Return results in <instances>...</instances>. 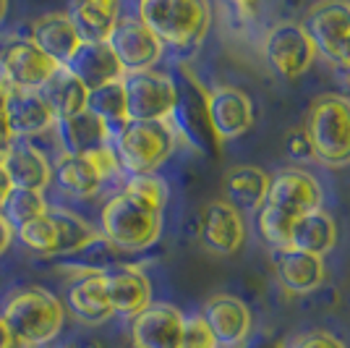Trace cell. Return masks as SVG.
Listing matches in <instances>:
<instances>
[{
	"label": "cell",
	"instance_id": "603a6c76",
	"mask_svg": "<svg viewBox=\"0 0 350 348\" xmlns=\"http://www.w3.org/2000/svg\"><path fill=\"white\" fill-rule=\"evenodd\" d=\"M81 45H103L110 40L120 18V5L116 0H84L73 3L66 11Z\"/></svg>",
	"mask_w": 350,
	"mask_h": 348
},
{
	"label": "cell",
	"instance_id": "4dcf8cb0",
	"mask_svg": "<svg viewBox=\"0 0 350 348\" xmlns=\"http://www.w3.org/2000/svg\"><path fill=\"white\" fill-rule=\"evenodd\" d=\"M50 210L44 191H27V189H14L8 194L5 204L0 207V215L5 218V223L18 231L24 225H29L31 220L42 218L44 212Z\"/></svg>",
	"mask_w": 350,
	"mask_h": 348
},
{
	"label": "cell",
	"instance_id": "60d3db41",
	"mask_svg": "<svg viewBox=\"0 0 350 348\" xmlns=\"http://www.w3.org/2000/svg\"><path fill=\"white\" fill-rule=\"evenodd\" d=\"M5 14H8V3H5V0H0V24L5 21Z\"/></svg>",
	"mask_w": 350,
	"mask_h": 348
},
{
	"label": "cell",
	"instance_id": "7402d4cb",
	"mask_svg": "<svg viewBox=\"0 0 350 348\" xmlns=\"http://www.w3.org/2000/svg\"><path fill=\"white\" fill-rule=\"evenodd\" d=\"M66 69H68L89 92L105 87V84H113V82H120V79L126 76L107 42L81 45V47L76 50V55L66 63Z\"/></svg>",
	"mask_w": 350,
	"mask_h": 348
},
{
	"label": "cell",
	"instance_id": "6da1fadb",
	"mask_svg": "<svg viewBox=\"0 0 350 348\" xmlns=\"http://www.w3.org/2000/svg\"><path fill=\"white\" fill-rule=\"evenodd\" d=\"M0 317L21 348H44L63 330L66 309L55 293L42 286H27L11 290Z\"/></svg>",
	"mask_w": 350,
	"mask_h": 348
},
{
	"label": "cell",
	"instance_id": "d590c367",
	"mask_svg": "<svg viewBox=\"0 0 350 348\" xmlns=\"http://www.w3.org/2000/svg\"><path fill=\"white\" fill-rule=\"evenodd\" d=\"M288 149H291L293 158H311V147H308V139L304 129H295L291 131V136H288Z\"/></svg>",
	"mask_w": 350,
	"mask_h": 348
},
{
	"label": "cell",
	"instance_id": "277c9868",
	"mask_svg": "<svg viewBox=\"0 0 350 348\" xmlns=\"http://www.w3.org/2000/svg\"><path fill=\"white\" fill-rule=\"evenodd\" d=\"M136 16L162 45L178 50L202 45L212 24V8L204 0H142Z\"/></svg>",
	"mask_w": 350,
	"mask_h": 348
},
{
	"label": "cell",
	"instance_id": "8fae6325",
	"mask_svg": "<svg viewBox=\"0 0 350 348\" xmlns=\"http://www.w3.org/2000/svg\"><path fill=\"white\" fill-rule=\"evenodd\" d=\"M107 45L123 73L152 71L165 55V45L146 29V24L139 16H120Z\"/></svg>",
	"mask_w": 350,
	"mask_h": 348
},
{
	"label": "cell",
	"instance_id": "ba28073f",
	"mask_svg": "<svg viewBox=\"0 0 350 348\" xmlns=\"http://www.w3.org/2000/svg\"><path fill=\"white\" fill-rule=\"evenodd\" d=\"M262 53L267 66L282 79H295V76L306 73L311 69V63L317 60V50L306 37L301 21L275 24L264 34Z\"/></svg>",
	"mask_w": 350,
	"mask_h": 348
},
{
	"label": "cell",
	"instance_id": "9c48e42d",
	"mask_svg": "<svg viewBox=\"0 0 350 348\" xmlns=\"http://www.w3.org/2000/svg\"><path fill=\"white\" fill-rule=\"evenodd\" d=\"M58 69V63L47 58L31 40H16L0 50V84L5 89L40 92Z\"/></svg>",
	"mask_w": 350,
	"mask_h": 348
},
{
	"label": "cell",
	"instance_id": "484cf974",
	"mask_svg": "<svg viewBox=\"0 0 350 348\" xmlns=\"http://www.w3.org/2000/svg\"><path fill=\"white\" fill-rule=\"evenodd\" d=\"M50 218L55 225V254L53 257H68L89 249L92 244L103 241L100 228H94L89 220L76 215L63 207H50Z\"/></svg>",
	"mask_w": 350,
	"mask_h": 348
},
{
	"label": "cell",
	"instance_id": "74e56055",
	"mask_svg": "<svg viewBox=\"0 0 350 348\" xmlns=\"http://www.w3.org/2000/svg\"><path fill=\"white\" fill-rule=\"evenodd\" d=\"M0 348H21L14 340V335H11V330H8V325L3 322V317H0Z\"/></svg>",
	"mask_w": 350,
	"mask_h": 348
},
{
	"label": "cell",
	"instance_id": "3957f363",
	"mask_svg": "<svg viewBox=\"0 0 350 348\" xmlns=\"http://www.w3.org/2000/svg\"><path fill=\"white\" fill-rule=\"evenodd\" d=\"M100 233L118 251H144L162 233V210L131 191H118L100 212Z\"/></svg>",
	"mask_w": 350,
	"mask_h": 348
},
{
	"label": "cell",
	"instance_id": "5b68a950",
	"mask_svg": "<svg viewBox=\"0 0 350 348\" xmlns=\"http://www.w3.org/2000/svg\"><path fill=\"white\" fill-rule=\"evenodd\" d=\"M304 134L311 147V158L327 168L350 165V97L321 95L308 108Z\"/></svg>",
	"mask_w": 350,
	"mask_h": 348
},
{
	"label": "cell",
	"instance_id": "7a4b0ae2",
	"mask_svg": "<svg viewBox=\"0 0 350 348\" xmlns=\"http://www.w3.org/2000/svg\"><path fill=\"white\" fill-rule=\"evenodd\" d=\"M110 147L126 175H154L178 147L173 121H126L113 129Z\"/></svg>",
	"mask_w": 350,
	"mask_h": 348
},
{
	"label": "cell",
	"instance_id": "f1b7e54d",
	"mask_svg": "<svg viewBox=\"0 0 350 348\" xmlns=\"http://www.w3.org/2000/svg\"><path fill=\"white\" fill-rule=\"evenodd\" d=\"M267 189H269V178L256 165H238L225 175V194H228L225 202L233 204L238 212L262 210Z\"/></svg>",
	"mask_w": 350,
	"mask_h": 348
},
{
	"label": "cell",
	"instance_id": "d6a6232c",
	"mask_svg": "<svg viewBox=\"0 0 350 348\" xmlns=\"http://www.w3.org/2000/svg\"><path fill=\"white\" fill-rule=\"evenodd\" d=\"M123 189L136 194V197H142L144 202L154 204V207H160V210H165V204H167V184H165L157 173L154 175H126Z\"/></svg>",
	"mask_w": 350,
	"mask_h": 348
},
{
	"label": "cell",
	"instance_id": "44dd1931",
	"mask_svg": "<svg viewBox=\"0 0 350 348\" xmlns=\"http://www.w3.org/2000/svg\"><path fill=\"white\" fill-rule=\"evenodd\" d=\"M29 40L58 66H66L76 55V50L81 47V40H79V34L73 29L71 18L66 11H53V14L40 16L31 24Z\"/></svg>",
	"mask_w": 350,
	"mask_h": 348
},
{
	"label": "cell",
	"instance_id": "f35d334b",
	"mask_svg": "<svg viewBox=\"0 0 350 348\" xmlns=\"http://www.w3.org/2000/svg\"><path fill=\"white\" fill-rule=\"evenodd\" d=\"M14 191V186H11V181H8V175H5V171H3V165H0V207L5 204V199H8V194Z\"/></svg>",
	"mask_w": 350,
	"mask_h": 348
},
{
	"label": "cell",
	"instance_id": "d6986e66",
	"mask_svg": "<svg viewBox=\"0 0 350 348\" xmlns=\"http://www.w3.org/2000/svg\"><path fill=\"white\" fill-rule=\"evenodd\" d=\"M272 264H275V275L280 286L293 293V296H304L317 290L324 283V260L298 251V249H275L272 251Z\"/></svg>",
	"mask_w": 350,
	"mask_h": 348
},
{
	"label": "cell",
	"instance_id": "5bb4252c",
	"mask_svg": "<svg viewBox=\"0 0 350 348\" xmlns=\"http://www.w3.org/2000/svg\"><path fill=\"white\" fill-rule=\"evenodd\" d=\"M0 165L14 189L44 191L53 184V162L42 147L31 145L29 139H11L0 155Z\"/></svg>",
	"mask_w": 350,
	"mask_h": 348
},
{
	"label": "cell",
	"instance_id": "ffe728a7",
	"mask_svg": "<svg viewBox=\"0 0 350 348\" xmlns=\"http://www.w3.org/2000/svg\"><path fill=\"white\" fill-rule=\"evenodd\" d=\"M105 288L113 314L136 317L152 304V283L142 270L120 267V270H105Z\"/></svg>",
	"mask_w": 350,
	"mask_h": 348
},
{
	"label": "cell",
	"instance_id": "7c38bea8",
	"mask_svg": "<svg viewBox=\"0 0 350 348\" xmlns=\"http://www.w3.org/2000/svg\"><path fill=\"white\" fill-rule=\"evenodd\" d=\"M321 202H324V194H321L319 181L301 168H291V171L275 175L269 181L267 199H264L267 207H275L278 212L288 215L291 220L321 210Z\"/></svg>",
	"mask_w": 350,
	"mask_h": 348
},
{
	"label": "cell",
	"instance_id": "52a82bcc",
	"mask_svg": "<svg viewBox=\"0 0 350 348\" xmlns=\"http://www.w3.org/2000/svg\"><path fill=\"white\" fill-rule=\"evenodd\" d=\"M129 121H173L180 105V92L173 76L157 71H139L123 76Z\"/></svg>",
	"mask_w": 350,
	"mask_h": 348
},
{
	"label": "cell",
	"instance_id": "e575fe53",
	"mask_svg": "<svg viewBox=\"0 0 350 348\" xmlns=\"http://www.w3.org/2000/svg\"><path fill=\"white\" fill-rule=\"evenodd\" d=\"M183 348H215L212 333L202 314L183 319Z\"/></svg>",
	"mask_w": 350,
	"mask_h": 348
},
{
	"label": "cell",
	"instance_id": "83f0119b",
	"mask_svg": "<svg viewBox=\"0 0 350 348\" xmlns=\"http://www.w3.org/2000/svg\"><path fill=\"white\" fill-rule=\"evenodd\" d=\"M55 129L63 142V152H68V155H84L97 147L110 145V136H113L110 126L103 123L97 116H92L89 110L68 118V121H60Z\"/></svg>",
	"mask_w": 350,
	"mask_h": 348
},
{
	"label": "cell",
	"instance_id": "30bf717a",
	"mask_svg": "<svg viewBox=\"0 0 350 348\" xmlns=\"http://www.w3.org/2000/svg\"><path fill=\"white\" fill-rule=\"evenodd\" d=\"M301 27L314 45L317 55H324L337 66V60L342 58L345 47L350 45V3L321 0L308 8Z\"/></svg>",
	"mask_w": 350,
	"mask_h": 348
},
{
	"label": "cell",
	"instance_id": "1f68e13d",
	"mask_svg": "<svg viewBox=\"0 0 350 348\" xmlns=\"http://www.w3.org/2000/svg\"><path fill=\"white\" fill-rule=\"evenodd\" d=\"M295 220H291L288 215H282L278 212L275 207H267L262 204V210H259V233H262V238L275 249H288L291 247V228Z\"/></svg>",
	"mask_w": 350,
	"mask_h": 348
},
{
	"label": "cell",
	"instance_id": "b9f144b4",
	"mask_svg": "<svg viewBox=\"0 0 350 348\" xmlns=\"http://www.w3.org/2000/svg\"><path fill=\"white\" fill-rule=\"evenodd\" d=\"M44 348H47V346H44ZM50 348H76V346H73V343H63V346H50Z\"/></svg>",
	"mask_w": 350,
	"mask_h": 348
},
{
	"label": "cell",
	"instance_id": "cb8c5ba5",
	"mask_svg": "<svg viewBox=\"0 0 350 348\" xmlns=\"http://www.w3.org/2000/svg\"><path fill=\"white\" fill-rule=\"evenodd\" d=\"M66 304L68 312L79 322H87V325H103L113 314L110 301H107V288H105V270H97L92 275H81L66 296Z\"/></svg>",
	"mask_w": 350,
	"mask_h": 348
},
{
	"label": "cell",
	"instance_id": "ab89813d",
	"mask_svg": "<svg viewBox=\"0 0 350 348\" xmlns=\"http://www.w3.org/2000/svg\"><path fill=\"white\" fill-rule=\"evenodd\" d=\"M337 66H340V71H342V76L350 82V45L345 47V53H342V58L337 60Z\"/></svg>",
	"mask_w": 350,
	"mask_h": 348
},
{
	"label": "cell",
	"instance_id": "8992f818",
	"mask_svg": "<svg viewBox=\"0 0 350 348\" xmlns=\"http://www.w3.org/2000/svg\"><path fill=\"white\" fill-rule=\"evenodd\" d=\"M120 173L123 171H120L116 152L110 145L97 147L92 152H84V155L63 152L53 162V178L73 199H92L94 194H100V189L110 178H116Z\"/></svg>",
	"mask_w": 350,
	"mask_h": 348
},
{
	"label": "cell",
	"instance_id": "d4e9b609",
	"mask_svg": "<svg viewBox=\"0 0 350 348\" xmlns=\"http://www.w3.org/2000/svg\"><path fill=\"white\" fill-rule=\"evenodd\" d=\"M337 244V225L324 210L308 212L304 218H298L291 228V249L306 251L314 257L329 254Z\"/></svg>",
	"mask_w": 350,
	"mask_h": 348
},
{
	"label": "cell",
	"instance_id": "8d00e7d4",
	"mask_svg": "<svg viewBox=\"0 0 350 348\" xmlns=\"http://www.w3.org/2000/svg\"><path fill=\"white\" fill-rule=\"evenodd\" d=\"M14 238H16V231L5 223V218L0 215V257L11 249V244H14Z\"/></svg>",
	"mask_w": 350,
	"mask_h": 348
},
{
	"label": "cell",
	"instance_id": "4316f807",
	"mask_svg": "<svg viewBox=\"0 0 350 348\" xmlns=\"http://www.w3.org/2000/svg\"><path fill=\"white\" fill-rule=\"evenodd\" d=\"M40 95H42L44 102L50 105V110L55 113L58 123L87 110L89 89L84 87V84H81L66 66H60L58 73L40 89Z\"/></svg>",
	"mask_w": 350,
	"mask_h": 348
},
{
	"label": "cell",
	"instance_id": "4fadbf2b",
	"mask_svg": "<svg viewBox=\"0 0 350 348\" xmlns=\"http://www.w3.org/2000/svg\"><path fill=\"white\" fill-rule=\"evenodd\" d=\"M206 118L219 142L243 136L254 126V102L243 89L215 87L206 92Z\"/></svg>",
	"mask_w": 350,
	"mask_h": 348
},
{
	"label": "cell",
	"instance_id": "ac0fdd59",
	"mask_svg": "<svg viewBox=\"0 0 350 348\" xmlns=\"http://www.w3.org/2000/svg\"><path fill=\"white\" fill-rule=\"evenodd\" d=\"M58 126V118L50 110L40 92L5 89V129L11 139H29Z\"/></svg>",
	"mask_w": 350,
	"mask_h": 348
},
{
	"label": "cell",
	"instance_id": "9a60e30c",
	"mask_svg": "<svg viewBox=\"0 0 350 348\" xmlns=\"http://www.w3.org/2000/svg\"><path fill=\"white\" fill-rule=\"evenodd\" d=\"M183 319L173 304H149L131 322V348H183Z\"/></svg>",
	"mask_w": 350,
	"mask_h": 348
},
{
	"label": "cell",
	"instance_id": "2e32d148",
	"mask_svg": "<svg viewBox=\"0 0 350 348\" xmlns=\"http://www.w3.org/2000/svg\"><path fill=\"white\" fill-rule=\"evenodd\" d=\"M199 238L212 254H235L246 241V220L225 199H215L202 210Z\"/></svg>",
	"mask_w": 350,
	"mask_h": 348
},
{
	"label": "cell",
	"instance_id": "f546056e",
	"mask_svg": "<svg viewBox=\"0 0 350 348\" xmlns=\"http://www.w3.org/2000/svg\"><path fill=\"white\" fill-rule=\"evenodd\" d=\"M87 110L92 116H97L103 123L110 126V131L123 126L129 121L126 113V87H123V79L113 82V84H105L100 89H92L87 100Z\"/></svg>",
	"mask_w": 350,
	"mask_h": 348
},
{
	"label": "cell",
	"instance_id": "836d02e7",
	"mask_svg": "<svg viewBox=\"0 0 350 348\" xmlns=\"http://www.w3.org/2000/svg\"><path fill=\"white\" fill-rule=\"evenodd\" d=\"M282 348H348L337 335L327 330H306V333L293 335Z\"/></svg>",
	"mask_w": 350,
	"mask_h": 348
},
{
	"label": "cell",
	"instance_id": "e0dca14e",
	"mask_svg": "<svg viewBox=\"0 0 350 348\" xmlns=\"http://www.w3.org/2000/svg\"><path fill=\"white\" fill-rule=\"evenodd\" d=\"M202 319L206 322L215 348H241L251 335V312L248 306L228 293L212 296L202 309Z\"/></svg>",
	"mask_w": 350,
	"mask_h": 348
}]
</instances>
